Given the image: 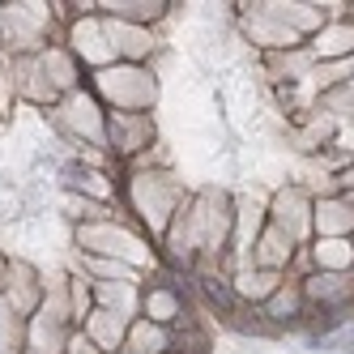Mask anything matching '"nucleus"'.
Returning <instances> with one entry per match:
<instances>
[{
	"label": "nucleus",
	"instance_id": "1",
	"mask_svg": "<svg viewBox=\"0 0 354 354\" xmlns=\"http://www.w3.org/2000/svg\"><path fill=\"white\" fill-rule=\"evenodd\" d=\"M201 290H205L209 303H218L222 312H231V308H235V295H231V286H226L222 277H205V282H201Z\"/></svg>",
	"mask_w": 354,
	"mask_h": 354
},
{
	"label": "nucleus",
	"instance_id": "2",
	"mask_svg": "<svg viewBox=\"0 0 354 354\" xmlns=\"http://www.w3.org/2000/svg\"><path fill=\"white\" fill-rule=\"evenodd\" d=\"M342 354H354V337H350V342H346V350H342Z\"/></svg>",
	"mask_w": 354,
	"mask_h": 354
}]
</instances>
